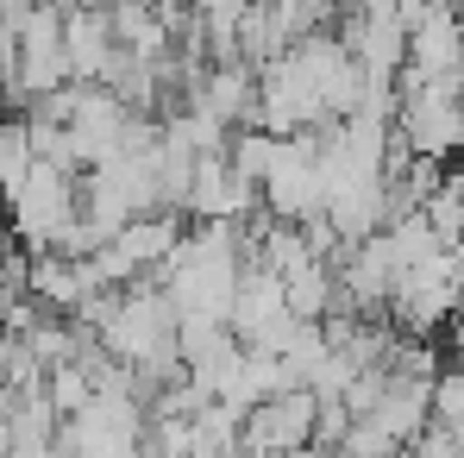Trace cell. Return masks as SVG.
Listing matches in <instances>:
<instances>
[{
	"mask_svg": "<svg viewBox=\"0 0 464 458\" xmlns=\"http://www.w3.org/2000/svg\"><path fill=\"white\" fill-rule=\"evenodd\" d=\"M395 139L420 157H459L464 151V88L459 82H401L395 101Z\"/></svg>",
	"mask_w": 464,
	"mask_h": 458,
	"instance_id": "obj_1",
	"label": "cell"
},
{
	"mask_svg": "<svg viewBox=\"0 0 464 458\" xmlns=\"http://www.w3.org/2000/svg\"><path fill=\"white\" fill-rule=\"evenodd\" d=\"M314 434H320V389L289 383V389H276L270 402L245 408L238 446H245V453H302V446H314Z\"/></svg>",
	"mask_w": 464,
	"mask_h": 458,
	"instance_id": "obj_2",
	"label": "cell"
},
{
	"mask_svg": "<svg viewBox=\"0 0 464 458\" xmlns=\"http://www.w3.org/2000/svg\"><path fill=\"white\" fill-rule=\"evenodd\" d=\"M302 314L289 307V289H283V277L270 270V264H257V258H245V270H238V289H232V314L227 326L245 339V346H283V333L295 326Z\"/></svg>",
	"mask_w": 464,
	"mask_h": 458,
	"instance_id": "obj_3",
	"label": "cell"
},
{
	"mask_svg": "<svg viewBox=\"0 0 464 458\" xmlns=\"http://www.w3.org/2000/svg\"><path fill=\"white\" fill-rule=\"evenodd\" d=\"M63 51H70V76L76 82H107L113 57H120L113 13L107 6H88V0H70L63 6Z\"/></svg>",
	"mask_w": 464,
	"mask_h": 458,
	"instance_id": "obj_4",
	"label": "cell"
},
{
	"mask_svg": "<svg viewBox=\"0 0 464 458\" xmlns=\"http://www.w3.org/2000/svg\"><path fill=\"white\" fill-rule=\"evenodd\" d=\"M433 421H446L452 434H464V358L440 365V377H433Z\"/></svg>",
	"mask_w": 464,
	"mask_h": 458,
	"instance_id": "obj_5",
	"label": "cell"
}]
</instances>
